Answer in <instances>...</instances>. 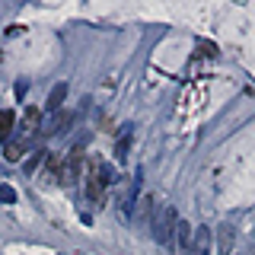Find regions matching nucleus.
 I'll return each instance as SVG.
<instances>
[{
	"mask_svg": "<svg viewBox=\"0 0 255 255\" xmlns=\"http://www.w3.org/2000/svg\"><path fill=\"white\" fill-rule=\"evenodd\" d=\"M179 211H175L172 204H166L163 211H159V217L153 223V233H156V243L163 246V249L172 252V243H175V227H179Z\"/></svg>",
	"mask_w": 255,
	"mask_h": 255,
	"instance_id": "obj_1",
	"label": "nucleus"
},
{
	"mask_svg": "<svg viewBox=\"0 0 255 255\" xmlns=\"http://www.w3.org/2000/svg\"><path fill=\"white\" fill-rule=\"evenodd\" d=\"M80 166H83V147H74L67 153V159L61 163V175H58L61 185H74L77 175H80Z\"/></svg>",
	"mask_w": 255,
	"mask_h": 255,
	"instance_id": "obj_2",
	"label": "nucleus"
},
{
	"mask_svg": "<svg viewBox=\"0 0 255 255\" xmlns=\"http://www.w3.org/2000/svg\"><path fill=\"white\" fill-rule=\"evenodd\" d=\"M77 122V112H70V109H61L58 115H51L48 118V125L42 128V137H58V134H64L70 125Z\"/></svg>",
	"mask_w": 255,
	"mask_h": 255,
	"instance_id": "obj_3",
	"label": "nucleus"
},
{
	"mask_svg": "<svg viewBox=\"0 0 255 255\" xmlns=\"http://www.w3.org/2000/svg\"><path fill=\"white\" fill-rule=\"evenodd\" d=\"M140 185H143V169L134 172L131 191H128L125 201H122V217H128V220H134V211H137V201H140Z\"/></svg>",
	"mask_w": 255,
	"mask_h": 255,
	"instance_id": "obj_4",
	"label": "nucleus"
},
{
	"mask_svg": "<svg viewBox=\"0 0 255 255\" xmlns=\"http://www.w3.org/2000/svg\"><path fill=\"white\" fill-rule=\"evenodd\" d=\"M102 195H106V185L99 179V159H90V172H86V198L93 204H102Z\"/></svg>",
	"mask_w": 255,
	"mask_h": 255,
	"instance_id": "obj_5",
	"label": "nucleus"
},
{
	"mask_svg": "<svg viewBox=\"0 0 255 255\" xmlns=\"http://www.w3.org/2000/svg\"><path fill=\"white\" fill-rule=\"evenodd\" d=\"M64 99H67V83H54L51 86V93H48V99H45V112L48 115H58V112L64 109Z\"/></svg>",
	"mask_w": 255,
	"mask_h": 255,
	"instance_id": "obj_6",
	"label": "nucleus"
},
{
	"mask_svg": "<svg viewBox=\"0 0 255 255\" xmlns=\"http://www.w3.org/2000/svg\"><path fill=\"white\" fill-rule=\"evenodd\" d=\"M233 246H236V230L230 223H220L217 227V255H233Z\"/></svg>",
	"mask_w": 255,
	"mask_h": 255,
	"instance_id": "obj_7",
	"label": "nucleus"
},
{
	"mask_svg": "<svg viewBox=\"0 0 255 255\" xmlns=\"http://www.w3.org/2000/svg\"><path fill=\"white\" fill-rule=\"evenodd\" d=\"M211 243H214V230L211 227H198L195 230V246H191V255H211Z\"/></svg>",
	"mask_w": 255,
	"mask_h": 255,
	"instance_id": "obj_8",
	"label": "nucleus"
},
{
	"mask_svg": "<svg viewBox=\"0 0 255 255\" xmlns=\"http://www.w3.org/2000/svg\"><path fill=\"white\" fill-rule=\"evenodd\" d=\"M38 118H42V112L38 109H26V115H22V122H19V128H22V140H29V137H35V134H42L38 131Z\"/></svg>",
	"mask_w": 255,
	"mask_h": 255,
	"instance_id": "obj_9",
	"label": "nucleus"
},
{
	"mask_svg": "<svg viewBox=\"0 0 255 255\" xmlns=\"http://www.w3.org/2000/svg\"><path fill=\"white\" fill-rule=\"evenodd\" d=\"M175 243H179L182 252H191V246H195V233H191L188 220H179V227H175Z\"/></svg>",
	"mask_w": 255,
	"mask_h": 255,
	"instance_id": "obj_10",
	"label": "nucleus"
},
{
	"mask_svg": "<svg viewBox=\"0 0 255 255\" xmlns=\"http://www.w3.org/2000/svg\"><path fill=\"white\" fill-rule=\"evenodd\" d=\"M13 125H16V115H13L10 109H3V112H0V140H6V143H10Z\"/></svg>",
	"mask_w": 255,
	"mask_h": 255,
	"instance_id": "obj_11",
	"label": "nucleus"
},
{
	"mask_svg": "<svg viewBox=\"0 0 255 255\" xmlns=\"http://www.w3.org/2000/svg\"><path fill=\"white\" fill-rule=\"evenodd\" d=\"M150 211H153V195H140L137 201V211H134V220H150Z\"/></svg>",
	"mask_w": 255,
	"mask_h": 255,
	"instance_id": "obj_12",
	"label": "nucleus"
},
{
	"mask_svg": "<svg viewBox=\"0 0 255 255\" xmlns=\"http://www.w3.org/2000/svg\"><path fill=\"white\" fill-rule=\"evenodd\" d=\"M22 147H26V140H10V143H6V147H3V156L6 159H10V163H16V159H19L22 156Z\"/></svg>",
	"mask_w": 255,
	"mask_h": 255,
	"instance_id": "obj_13",
	"label": "nucleus"
},
{
	"mask_svg": "<svg viewBox=\"0 0 255 255\" xmlns=\"http://www.w3.org/2000/svg\"><path fill=\"white\" fill-rule=\"evenodd\" d=\"M45 175H48V179H58V175H61V156L58 153H48V159H45Z\"/></svg>",
	"mask_w": 255,
	"mask_h": 255,
	"instance_id": "obj_14",
	"label": "nucleus"
},
{
	"mask_svg": "<svg viewBox=\"0 0 255 255\" xmlns=\"http://www.w3.org/2000/svg\"><path fill=\"white\" fill-rule=\"evenodd\" d=\"M128 147H131V128L118 137V143H115V159H125L128 156Z\"/></svg>",
	"mask_w": 255,
	"mask_h": 255,
	"instance_id": "obj_15",
	"label": "nucleus"
},
{
	"mask_svg": "<svg viewBox=\"0 0 255 255\" xmlns=\"http://www.w3.org/2000/svg\"><path fill=\"white\" fill-rule=\"evenodd\" d=\"M45 159H48V153H45V150H35V153H32V156L26 159V175H32V172L38 169V166L45 163Z\"/></svg>",
	"mask_w": 255,
	"mask_h": 255,
	"instance_id": "obj_16",
	"label": "nucleus"
},
{
	"mask_svg": "<svg viewBox=\"0 0 255 255\" xmlns=\"http://www.w3.org/2000/svg\"><path fill=\"white\" fill-rule=\"evenodd\" d=\"M13 201H16V188L3 182V185H0V204H13Z\"/></svg>",
	"mask_w": 255,
	"mask_h": 255,
	"instance_id": "obj_17",
	"label": "nucleus"
},
{
	"mask_svg": "<svg viewBox=\"0 0 255 255\" xmlns=\"http://www.w3.org/2000/svg\"><path fill=\"white\" fill-rule=\"evenodd\" d=\"M201 51L207 54V58H214V54H217V48H214L211 42H201Z\"/></svg>",
	"mask_w": 255,
	"mask_h": 255,
	"instance_id": "obj_18",
	"label": "nucleus"
},
{
	"mask_svg": "<svg viewBox=\"0 0 255 255\" xmlns=\"http://www.w3.org/2000/svg\"><path fill=\"white\" fill-rule=\"evenodd\" d=\"M22 96H26V83L19 80V83H16V99H22Z\"/></svg>",
	"mask_w": 255,
	"mask_h": 255,
	"instance_id": "obj_19",
	"label": "nucleus"
}]
</instances>
